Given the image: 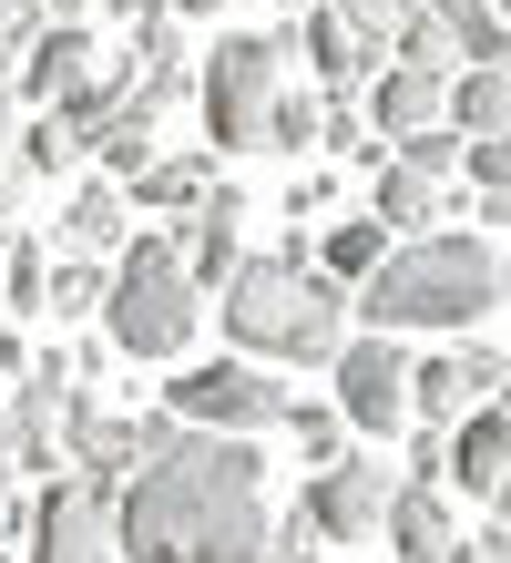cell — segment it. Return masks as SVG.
Listing matches in <instances>:
<instances>
[{"label":"cell","instance_id":"obj_33","mask_svg":"<svg viewBox=\"0 0 511 563\" xmlns=\"http://www.w3.org/2000/svg\"><path fill=\"white\" fill-rule=\"evenodd\" d=\"M491 11H501V31H511V0H491Z\"/></svg>","mask_w":511,"mask_h":563},{"label":"cell","instance_id":"obj_31","mask_svg":"<svg viewBox=\"0 0 511 563\" xmlns=\"http://www.w3.org/2000/svg\"><path fill=\"white\" fill-rule=\"evenodd\" d=\"M491 503H501V533H511V482H501V492H491Z\"/></svg>","mask_w":511,"mask_h":563},{"label":"cell","instance_id":"obj_20","mask_svg":"<svg viewBox=\"0 0 511 563\" xmlns=\"http://www.w3.org/2000/svg\"><path fill=\"white\" fill-rule=\"evenodd\" d=\"M368 216H379L389 225V236L409 246V236H440V185H420V175H409V164H379V195H368Z\"/></svg>","mask_w":511,"mask_h":563},{"label":"cell","instance_id":"obj_11","mask_svg":"<svg viewBox=\"0 0 511 563\" xmlns=\"http://www.w3.org/2000/svg\"><path fill=\"white\" fill-rule=\"evenodd\" d=\"M52 236L73 246V256H123V246H133V195H123L113 175H82L73 195H62Z\"/></svg>","mask_w":511,"mask_h":563},{"label":"cell","instance_id":"obj_25","mask_svg":"<svg viewBox=\"0 0 511 563\" xmlns=\"http://www.w3.org/2000/svg\"><path fill=\"white\" fill-rule=\"evenodd\" d=\"M42 287H52V256H42V246H31V236L0 246V297H11L21 318H42Z\"/></svg>","mask_w":511,"mask_h":563},{"label":"cell","instance_id":"obj_29","mask_svg":"<svg viewBox=\"0 0 511 563\" xmlns=\"http://www.w3.org/2000/svg\"><path fill=\"white\" fill-rule=\"evenodd\" d=\"M164 11H185V21H215V11H225V0H164Z\"/></svg>","mask_w":511,"mask_h":563},{"label":"cell","instance_id":"obj_3","mask_svg":"<svg viewBox=\"0 0 511 563\" xmlns=\"http://www.w3.org/2000/svg\"><path fill=\"white\" fill-rule=\"evenodd\" d=\"M348 308L379 328V339H409V328H451L470 339L491 308H501V256L481 236H409L379 256V277L348 287Z\"/></svg>","mask_w":511,"mask_h":563},{"label":"cell","instance_id":"obj_19","mask_svg":"<svg viewBox=\"0 0 511 563\" xmlns=\"http://www.w3.org/2000/svg\"><path fill=\"white\" fill-rule=\"evenodd\" d=\"M123 195H133V216H154V206H185V216H195L204 195H215V175H204V154H154Z\"/></svg>","mask_w":511,"mask_h":563},{"label":"cell","instance_id":"obj_32","mask_svg":"<svg viewBox=\"0 0 511 563\" xmlns=\"http://www.w3.org/2000/svg\"><path fill=\"white\" fill-rule=\"evenodd\" d=\"M501 308H511V256H501Z\"/></svg>","mask_w":511,"mask_h":563},{"label":"cell","instance_id":"obj_1","mask_svg":"<svg viewBox=\"0 0 511 563\" xmlns=\"http://www.w3.org/2000/svg\"><path fill=\"white\" fill-rule=\"evenodd\" d=\"M113 543L133 563H266V461L256 441L175 430L113 492Z\"/></svg>","mask_w":511,"mask_h":563},{"label":"cell","instance_id":"obj_23","mask_svg":"<svg viewBox=\"0 0 511 563\" xmlns=\"http://www.w3.org/2000/svg\"><path fill=\"white\" fill-rule=\"evenodd\" d=\"M327 144V103H318V92H277V113H266V154H318Z\"/></svg>","mask_w":511,"mask_h":563},{"label":"cell","instance_id":"obj_26","mask_svg":"<svg viewBox=\"0 0 511 563\" xmlns=\"http://www.w3.org/2000/svg\"><path fill=\"white\" fill-rule=\"evenodd\" d=\"M277 430H297V451H307V472H327V461H337V430H348V420H337V410H287Z\"/></svg>","mask_w":511,"mask_h":563},{"label":"cell","instance_id":"obj_4","mask_svg":"<svg viewBox=\"0 0 511 563\" xmlns=\"http://www.w3.org/2000/svg\"><path fill=\"white\" fill-rule=\"evenodd\" d=\"M204 318V287L185 277L175 236H133L102 277V349L113 358H185Z\"/></svg>","mask_w":511,"mask_h":563},{"label":"cell","instance_id":"obj_8","mask_svg":"<svg viewBox=\"0 0 511 563\" xmlns=\"http://www.w3.org/2000/svg\"><path fill=\"white\" fill-rule=\"evenodd\" d=\"M327 379H337V420H348V430H368V441L409 430V349L399 339L358 328V339L327 358Z\"/></svg>","mask_w":511,"mask_h":563},{"label":"cell","instance_id":"obj_30","mask_svg":"<svg viewBox=\"0 0 511 563\" xmlns=\"http://www.w3.org/2000/svg\"><path fill=\"white\" fill-rule=\"evenodd\" d=\"M31 11H52V21H73V11H82V0H31Z\"/></svg>","mask_w":511,"mask_h":563},{"label":"cell","instance_id":"obj_16","mask_svg":"<svg viewBox=\"0 0 511 563\" xmlns=\"http://www.w3.org/2000/svg\"><path fill=\"white\" fill-rule=\"evenodd\" d=\"M440 123H451L460 144L511 134V73H501V62H481V73H451V103H440Z\"/></svg>","mask_w":511,"mask_h":563},{"label":"cell","instance_id":"obj_27","mask_svg":"<svg viewBox=\"0 0 511 563\" xmlns=\"http://www.w3.org/2000/svg\"><path fill=\"white\" fill-rule=\"evenodd\" d=\"M327 11H337V21H348V31H358V42H389V31H399L409 11H420V0H327Z\"/></svg>","mask_w":511,"mask_h":563},{"label":"cell","instance_id":"obj_14","mask_svg":"<svg viewBox=\"0 0 511 563\" xmlns=\"http://www.w3.org/2000/svg\"><path fill=\"white\" fill-rule=\"evenodd\" d=\"M368 82H379V92H368V113H379V134H389V144H399V134H430V123H440V103H451V82L409 73V62H379Z\"/></svg>","mask_w":511,"mask_h":563},{"label":"cell","instance_id":"obj_2","mask_svg":"<svg viewBox=\"0 0 511 563\" xmlns=\"http://www.w3.org/2000/svg\"><path fill=\"white\" fill-rule=\"evenodd\" d=\"M215 318L246 358H297V369H327L348 349V287L307 267V246L287 256H235V277L215 287Z\"/></svg>","mask_w":511,"mask_h":563},{"label":"cell","instance_id":"obj_7","mask_svg":"<svg viewBox=\"0 0 511 563\" xmlns=\"http://www.w3.org/2000/svg\"><path fill=\"white\" fill-rule=\"evenodd\" d=\"M389 503H399V472H389L379 451H368V461H327V472H307L297 522H307L318 543H379Z\"/></svg>","mask_w":511,"mask_h":563},{"label":"cell","instance_id":"obj_15","mask_svg":"<svg viewBox=\"0 0 511 563\" xmlns=\"http://www.w3.org/2000/svg\"><path fill=\"white\" fill-rule=\"evenodd\" d=\"M235 216H246V206H235L225 185L185 216V246H175V256H185V277H195V287H225V277H235Z\"/></svg>","mask_w":511,"mask_h":563},{"label":"cell","instance_id":"obj_12","mask_svg":"<svg viewBox=\"0 0 511 563\" xmlns=\"http://www.w3.org/2000/svg\"><path fill=\"white\" fill-rule=\"evenodd\" d=\"M379 543H389V563H451V553H460V543H451V503H440V482H399Z\"/></svg>","mask_w":511,"mask_h":563},{"label":"cell","instance_id":"obj_18","mask_svg":"<svg viewBox=\"0 0 511 563\" xmlns=\"http://www.w3.org/2000/svg\"><path fill=\"white\" fill-rule=\"evenodd\" d=\"M399 236L379 216H337L327 225V246H318V277H337V287H358V277H379V256H389Z\"/></svg>","mask_w":511,"mask_h":563},{"label":"cell","instance_id":"obj_28","mask_svg":"<svg viewBox=\"0 0 511 563\" xmlns=\"http://www.w3.org/2000/svg\"><path fill=\"white\" fill-rule=\"evenodd\" d=\"M470 175H481L491 195H511V134H491V144H470Z\"/></svg>","mask_w":511,"mask_h":563},{"label":"cell","instance_id":"obj_22","mask_svg":"<svg viewBox=\"0 0 511 563\" xmlns=\"http://www.w3.org/2000/svg\"><path fill=\"white\" fill-rule=\"evenodd\" d=\"M102 277H113L102 256H62L52 287H42V318H52V328H62V318H102Z\"/></svg>","mask_w":511,"mask_h":563},{"label":"cell","instance_id":"obj_21","mask_svg":"<svg viewBox=\"0 0 511 563\" xmlns=\"http://www.w3.org/2000/svg\"><path fill=\"white\" fill-rule=\"evenodd\" d=\"M430 11H440V31L460 42V73H481V62H501V52H511V31H501L491 0H430Z\"/></svg>","mask_w":511,"mask_h":563},{"label":"cell","instance_id":"obj_5","mask_svg":"<svg viewBox=\"0 0 511 563\" xmlns=\"http://www.w3.org/2000/svg\"><path fill=\"white\" fill-rule=\"evenodd\" d=\"M204 134H215L225 154H266V113H277V92H287V42L277 31H225L215 52H204Z\"/></svg>","mask_w":511,"mask_h":563},{"label":"cell","instance_id":"obj_9","mask_svg":"<svg viewBox=\"0 0 511 563\" xmlns=\"http://www.w3.org/2000/svg\"><path fill=\"white\" fill-rule=\"evenodd\" d=\"M31 522V553L21 563H113L123 543H113V492L102 482H42V503L21 512Z\"/></svg>","mask_w":511,"mask_h":563},{"label":"cell","instance_id":"obj_34","mask_svg":"<svg viewBox=\"0 0 511 563\" xmlns=\"http://www.w3.org/2000/svg\"><path fill=\"white\" fill-rule=\"evenodd\" d=\"M451 563H470V553H451Z\"/></svg>","mask_w":511,"mask_h":563},{"label":"cell","instance_id":"obj_24","mask_svg":"<svg viewBox=\"0 0 511 563\" xmlns=\"http://www.w3.org/2000/svg\"><path fill=\"white\" fill-rule=\"evenodd\" d=\"M389 164H409L420 185H440L451 164H470V144L451 134V123H430V134H399V144H389Z\"/></svg>","mask_w":511,"mask_h":563},{"label":"cell","instance_id":"obj_13","mask_svg":"<svg viewBox=\"0 0 511 563\" xmlns=\"http://www.w3.org/2000/svg\"><path fill=\"white\" fill-rule=\"evenodd\" d=\"M451 492H470V503H491V492L511 482V410H470L451 430V472H440Z\"/></svg>","mask_w":511,"mask_h":563},{"label":"cell","instance_id":"obj_36","mask_svg":"<svg viewBox=\"0 0 511 563\" xmlns=\"http://www.w3.org/2000/svg\"><path fill=\"white\" fill-rule=\"evenodd\" d=\"M0 246H11V236H0Z\"/></svg>","mask_w":511,"mask_h":563},{"label":"cell","instance_id":"obj_35","mask_svg":"<svg viewBox=\"0 0 511 563\" xmlns=\"http://www.w3.org/2000/svg\"><path fill=\"white\" fill-rule=\"evenodd\" d=\"M287 11H297V0H287Z\"/></svg>","mask_w":511,"mask_h":563},{"label":"cell","instance_id":"obj_17","mask_svg":"<svg viewBox=\"0 0 511 563\" xmlns=\"http://www.w3.org/2000/svg\"><path fill=\"white\" fill-rule=\"evenodd\" d=\"M307 62H318V82H327V103H348V82L379 73V42H358L337 11H307Z\"/></svg>","mask_w":511,"mask_h":563},{"label":"cell","instance_id":"obj_6","mask_svg":"<svg viewBox=\"0 0 511 563\" xmlns=\"http://www.w3.org/2000/svg\"><path fill=\"white\" fill-rule=\"evenodd\" d=\"M164 400H175L185 430H215V441H256V430H277V420L297 410L287 379H266L256 358H204V369H185Z\"/></svg>","mask_w":511,"mask_h":563},{"label":"cell","instance_id":"obj_10","mask_svg":"<svg viewBox=\"0 0 511 563\" xmlns=\"http://www.w3.org/2000/svg\"><path fill=\"white\" fill-rule=\"evenodd\" d=\"M501 379H511V369H501L491 349H470V339H460V349H440V358H409V420L460 430L470 410H491V400H501Z\"/></svg>","mask_w":511,"mask_h":563}]
</instances>
